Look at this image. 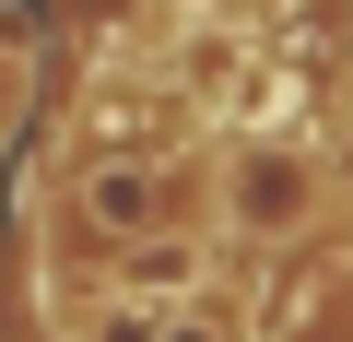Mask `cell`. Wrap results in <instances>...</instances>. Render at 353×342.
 <instances>
[{
    "mask_svg": "<svg viewBox=\"0 0 353 342\" xmlns=\"http://www.w3.org/2000/svg\"><path fill=\"white\" fill-rule=\"evenodd\" d=\"M318 201H330V178H318L306 142L259 130V142L224 153V225L236 236H294V225H318Z\"/></svg>",
    "mask_w": 353,
    "mask_h": 342,
    "instance_id": "obj_1",
    "label": "cell"
},
{
    "mask_svg": "<svg viewBox=\"0 0 353 342\" xmlns=\"http://www.w3.org/2000/svg\"><path fill=\"white\" fill-rule=\"evenodd\" d=\"M153 165H106V178H94V225H153Z\"/></svg>",
    "mask_w": 353,
    "mask_h": 342,
    "instance_id": "obj_2",
    "label": "cell"
},
{
    "mask_svg": "<svg viewBox=\"0 0 353 342\" xmlns=\"http://www.w3.org/2000/svg\"><path fill=\"white\" fill-rule=\"evenodd\" d=\"M189 283H201V248H189V236H176V248H141V260H130V295H153V307H165V295H189Z\"/></svg>",
    "mask_w": 353,
    "mask_h": 342,
    "instance_id": "obj_3",
    "label": "cell"
},
{
    "mask_svg": "<svg viewBox=\"0 0 353 342\" xmlns=\"http://www.w3.org/2000/svg\"><path fill=\"white\" fill-rule=\"evenodd\" d=\"M94 342H153V319H141V307H130V295H118V307H106V319H94Z\"/></svg>",
    "mask_w": 353,
    "mask_h": 342,
    "instance_id": "obj_4",
    "label": "cell"
},
{
    "mask_svg": "<svg viewBox=\"0 0 353 342\" xmlns=\"http://www.w3.org/2000/svg\"><path fill=\"white\" fill-rule=\"evenodd\" d=\"M12 106H24V48L0 36V130H12Z\"/></svg>",
    "mask_w": 353,
    "mask_h": 342,
    "instance_id": "obj_5",
    "label": "cell"
},
{
    "mask_svg": "<svg viewBox=\"0 0 353 342\" xmlns=\"http://www.w3.org/2000/svg\"><path fill=\"white\" fill-rule=\"evenodd\" d=\"M153 342H236V330H224V319H165Z\"/></svg>",
    "mask_w": 353,
    "mask_h": 342,
    "instance_id": "obj_6",
    "label": "cell"
}]
</instances>
